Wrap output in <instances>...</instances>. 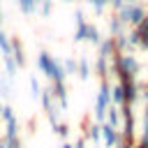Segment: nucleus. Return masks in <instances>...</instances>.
Masks as SVG:
<instances>
[{"instance_id":"nucleus-8","label":"nucleus","mask_w":148,"mask_h":148,"mask_svg":"<svg viewBox=\"0 0 148 148\" xmlns=\"http://www.w3.org/2000/svg\"><path fill=\"white\" fill-rule=\"evenodd\" d=\"M74 21H76V30H74V42H83L88 23H86V18H83V12H81V9H76V12H74Z\"/></svg>"},{"instance_id":"nucleus-37","label":"nucleus","mask_w":148,"mask_h":148,"mask_svg":"<svg viewBox=\"0 0 148 148\" xmlns=\"http://www.w3.org/2000/svg\"><path fill=\"white\" fill-rule=\"evenodd\" d=\"M125 5H139V0H123Z\"/></svg>"},{"instance_id":"nucleus-16","label":"nucleus","mask_w":148,"mask_h":148,"mask_svg":"<svg viewBox=\"0 0 148 148\" xmlns=\"http://www.w3.org/2000/svg\"><path fill=\"white\" fill-rule=\"evenodd\" d=\"M113 49H116V53H127L130 51L127 49V32H120V35L113 37Z\"/></svg>"},{"instance_id":"nucleus-35","label":"nucleus","mask_w":148,"mask_h":148,"mask_svg":"<svg viewBox=\"0 0 148 148\" xmlns=\"http://www.w3.org/2000/svg\"><path fill=\"white\" fill-rule=\"evenodd\" d=\"M143 130H148V102L143 106Z\"/></svg>"},{"instance_id":"nucleus-24","label":"nucleus","mask_w":148,"mask_h":148,"mask_svg":"<svg viewBox=\"0 0 148 148\" xmlns=\"http://www.w3.org/2000/svg\"><path fill=\"white\" fill-rule=\"evenodd\" d=\"M86 136L92 141V143H97L102 136H99V125H88V130H86Z\"/></svg>"},{"instance_id":"nucleus-34","label":"nucleus","mask_w":148,"mask_h":148,"mask_svg":"<svg viewBox=\"0 0 148 148\" xmlns=\"http://www.w3.org/2000/svg\"><path fill=\"white\" fill-rule=\"evenodd\" d=\"M109 5H111V7L116 9V12H118V9H120V7L125 5V2H123V0H109Z\"/></svg>"},{"instance_id":"nucleus-46","label":"nucleus","mask_w":148,"mask_h":148,"mask_svg":"<svg viewBox=\"0 0 148 148\" xmlns=\"http://www.w3.org/2000/svg\"><path fill=\"white\" fill-rule=\"evenodd\" d=\"M0 109H2V104H0Z\"/></svg>"},{"instance_id":"nucleus-33","label":"nucleus","mask_w":148,"mask_h":148,"mask_svg":"<svg viewBox=\"0 0 148 148\" xmlns=\"http://www.w3.org/2000/svg\"><path fill=\"white\" fill-rule=\"evenodd\" d=\"M139 146H141V148H148V130H143V134H141V141H139Z\"/></svg>"},{"instance_id":"nucleus-12","label":"nucleus","mask_w":148,"mask_h":148,"mask_svg":"<svg viewBox=\"0 0 148 148\" xmlns=\"http://www.w3.org/2000/svg\"><path fill=\"white\" fill-rule=\"evenodd\" d=\"M76 74H79L83 81H88V79H90L92 69H90V60H88V58H81V60H76Z\"/></svg>"},{"instance_id":"nucleus-26","label":"nucleus","mask_w":148,"mask_h":148,"mask_svg":"<svg viewBox=\"0 0 148 148\" xmlns=\"http://www.w3.org/2000/svg\"><path fill=\"white\" fill-rule=\"evenodd\" d=\"M53 132H56L58 136L65 139V136L69 134V125H65V123H56V125H53Z\"/></svg>"},{"instance_id":"nucleus-42","label":"nucleus","mask_w":148,"mask_h":148,"mask_svg":"<svg viewBox=\"0 0 148 148\" xmlns=\"http://www.w3.org/2000/svg\"><path fill=\"white\" fill-rule=\"evenodd\" d=\"M39 2H42V0H35V5H39Z\"/></svg>"},{"instance_id":"nucleus-28","label":"nucleus","mask_w":148,"mask_h":148,"mask_svg":"<svg viewBox=\"0 0 148 148\" xmlns=\"http://www.w3.org/2000/svg\"><path fill=\"white\" fill-rule=\"evenodd\" d=\"M9 92H12V88H9V83H7V79L0 74V97H9Z\"/></svg>"},{"instance_id":"nucleus-15","label":"nucleus","mask_w":148,"mask_h":148,"mask_svg":"<svg viewBox=\"0 0 148 148\" xmlns=\"http://www.w3.org/2000/svg\"><path fill=\"white\" fill-rule=\"evenodd\" d=\"M86 42H90L92 46H97L99 42H102V37H99V30L92 25V23H88V28H86V37H83Z\"/></svg>"},{"instance_id":"nucleus-20","label":"nucleus","mask_w":148,"mask_h":148,"mask_svg":"<svg viewBox=\"0 0 148 148\" xmlns=\"http://www.w3.org/2000/svg\"><path fill=\"white\" fill-rule=\"evenodd\" d=\"M16 2H18V9H21L25 16H30V14H35V12H37L35 0H16Z\"/></svg>"},{"instance_id":"nucleus-22","label":"nucleus","mask_w":148,"mask_h":148,"mask_svg":"<svg viewBox=\"0 0 148 148\" xmlns=\"http://www.w3.org/2000/svg\"><path fill=\"white\" fill-rule=\"evenodd\" d=\"M39 95H42V86L37 83V76H30V97L37 102V99H39Z\"/></svg>"},{"instance_id":"nucleus-19","label":"nucleus","mask_w":148,"mask_h":148,"mask_svg":"<svg viewBox=\"0 0 148 148\" xmlns=\"http://www.w3.org/2000/svg\"><path fill=\"white\" fill-rule=\"evenodd\" d=\"M2 62H5V69H7V79H14L16 72H18V67H16V62L12 60V56H2Z\"/></svg>"},{"instance_id":"nucleus-29","label":"nucleus","mask_w":148,"mask_h":148,"mask_svg":"<svg viewBox=\"0 0 148 148\" xmlns=\"http://www.w3.org/2000/svg\"><path fill=\"white\" fill-rule=\"evenodd\" d=\"M39 5H42V16H49L53 12V0H42Z\"/></svg>"},{"instance_id":"nucleus-5","label":"nucleus","mask_w":148,"mask_h":148,"mask_svg":"<svg viewBox=\"0 0 148 148\" xmlns=\"http://www.w3.org/2000/svg\"><path fill=\"white\" fill-rule=\"evenodd\" d=\"M51 95H53V99H58L60 109H67V106H69V97H67L65 83H53V86H51Z\"/></svg>"},{"instance_id":"nucleus-44","label":"nucleus","mask_w":148,"mask_h":148,"mask_svg":"<svg viewBox=\"0 0 148 148\" xmlns=\"http://www.w3.org/2000/svg\"><path fill=\"white\" fill-rule=\"evenodd\" d=\"M134 148H141V146H134Z\"/></svg>"},{"instance_id":"nucleus-23","label":"nucleus","mask_w":148,"mask_h":148,"mask_svg":"<svg viewBox=\"0 0 148 148\" xmlns=\"http://www.w3.org/2000/svg\"><path fill=\"white\" fill-rule=\"evenodd\" d=\"M0 51H2V56H9L12 53V42H9V37L0 30Z\"/></svg>"},{"instance_id":"nucleus-2","label":"nucleus","mask_w":148,"mask_h":148,"mask_svg":"<svg viewBox=\"0 0 148 148\" xmlns=\"http://www.w3.org/2000/svg\"><path fill=\"white\" fill-rule=\"evenodd\" d=\"M118 67H120L125 74H130V76H134V74L141 72V62H139L136 56H132V53H118Z\"/></svg>"},{"instance_id":"nucleus-21","label":"nucleus","mask_w":148,"mask_h":148,"mask_svg":"<svg viewBox=\"0 0 148 148\" xmlns=\"http://www.w3.org/2000/svg\"><path fill=\"white\" fill-rule=\"evenodd\" d=\"M123 28H125V25H123V23H120V21H118L116 16H111V18H109V32H111V37H116V35L125 32Z\"/></svg>"},{"instance_id":"nucleus-4","label":"nucleus","mask_w":148,"mask_h":148,"mask_svg":"<svg viewBox=\"0 0 148 148\" xmlns=\"http://www.w3.org/2000/svg\"><path fill=\"white\" fill-rule=\"evenodd\" d=\"M120 86H123V99H125V104L132 106L139 99V83H136V79L127 81V83H120Z\"/></svg>"},{"instance_id":"nucleus-38","label":"nucleus","mask_w":148,"mask_h":148,"mask_svg":"<svg viewBox=\"0 0 148 148\" xmlns=\"http://www.w3.org/2000/svg\"><path fill=\"white\" fill-rule=\"evenodd\" d=\"M118 148H134V146H130V143H120Z\"/></svg>"},{"instance_id":"nucleus-40","label":"nucleus","mask_w":148,"mask_h":148,"mask_svg":"<svg viewBox=\"0 0 148 148\" xmlns=\"http://www.w3.org/2000/svg\"><path fill=\"white\" fill-rule=\"evenodd\" d=\"M0 23H2V7H0Z\"/></svg>"},{"instance_id":"nucleus-36","label":"nucleus","mask_w":148,"mask_h":148,"mask_svg":"<svg viewBox=\"0 0 148 148\" xmlns=\"http://www.w3.org/2000/svg\"><path fill=\"white\" fill-rule=\"evenodd\" d=\"M72 148H86V139H76V143Z\"/></svg>"},{"instance_id":"nucleus-47","label":"nucleus","mask_w":148,"mask_h":148,"mask_svg":"<svg viewBox=\"0 0 148 148\" xmlns=\"http://www.w3.org/2000/svg\"><path fill=\"white\" fill-rule=\"evenodd\" d=\"M86 2H90V0H86Z\"/></svg>"},{"instance_id":"nucleus-27","label":"nucleus","mask_w":148,"mask_h":148,"mask_svg":"<svg viewBox=\"0 0 148 148\" xmlns=\"http://www.w3.org/2000/svg\"><path fill=\"white\" fill-rule=\"evenodd\" d=\"M0 118H2L5 123H7L9 118H14V109H12L9 104H2V109H0Z\"/></svg>"},{"instance_id":"nucleus-32","label":"nucleus","mask_w":148,"mask_h":148,"mask_svg":"<svg viewBox=\"0 0 148 148\" xmlns=\"http://www.w3.org/2000/svg\"><path fill=\"white\" fill-rule=\"evenodd\" d=\"M5 148H21V139H7Z\"/></svg>"},{"instance_id":"nucleus-7","label":"nucleus","mask_w":148,"mask_h":148,"mask_svg":"<svg viewBox=\"0 0 148 148\" xmlns=\"http://www.w3.org/2000/svg\"><path fill=\"white\" fill-rule=\"evenodd\" d=\"M143 18H146V7H143V5H130L127 25H139Z\"/></svg>"},{"instance_id":"nucleus-1","label":"nucleus","mask_w":148,"mask_h":148,"mask_svg":"<svg viewBox=\"0 0 148 148\" xmlns=\"http://www.w3.org/2000/svg\"><path fill=\"white\" fill-rule=\"evenodd\" d=\"M109 104H111V86H109L106 79H102L99 92H97V99H95V120L97 123H104V116H106Z\"/></svg>"},{"instance_id":"nucleus-10","label":"nucleus","mask_w":148,"mask_h":148,"mask_svg":"<svg viewBox=\"0 0 148 148\" xmlns=\"http://www.w3.org/2000/svg\"><path fill=\"white\" fill-rule=\"evenodd\" d=\"M51 62H53V56L46 53V51H39V56H37V69H39L42 74L49 76V72H51Z\"/></svg>"},{"instance_id":"nucleus-31","label":"nucleus","mask_w":148,"mask_h":148,"mask_svg":"<svg viewBox=\"0 0 148 148\" xmlns=\"http://www.w3.org/2000/svg\"><path fill=\"white\" fill-rule=\"evenodd\" d=\"M90 5H92V9H95L97 14H102V12H104V7H106V2H104V0H90Z\"/></svg>"},{"instance_id":"nucleus-45","label":"nucleus","mask_w":148,"mask_h":148,"mask_svg":"<svg viewBox=\"0 0 148 148\" xmlns=\"http://www.w3.org/2000/svg\"><path fill=\"white\" fill-rule=\"evenodd\" d=\"M104 2H106V5H109V0H104Z\"/></svg>"},{"instance_id":"nucleus-14","label":"nucleus","mask_w":148,"mask_h":148,"mask_svg":"<svg viewBox=\"0 0 148 148\" xmlns=\"http://www.w3.org/2000/svg\"><path fill=\"white\" fill-rule=\"evenodd\" d=\"M7 139H18V120L16 116L7 120V127H5V141Z\"/></svg>"},{"instance_id":"nucleus-13","label":"nucleus","mask_w":148,"mask_h":148,"mask_svg":"<svg viewBox=\"0 0 148 148\" xmlns=\"http://www.w3.org/2000/svg\"><path fill=\"white\" fill-rule=\"evenodd\" d=\"M95 74H99L102 79H106L109 76V72H111V67H109V58H99L97 56V60H95Z\"/></svg>"},{"instance_id":"nucleus-39","label":"nucleus","mask_w":148,"mask_h":148,"mask_svg":"<svg viewBox=\"0 0 148 148\" xmlns=\"http://www.w3.org/2000/svg\"><path fill=\"white\" fill-rule=\"evenodd\" d=\"M62 148H72V143H62Z\"/></svg>"},{"instance_id":"nucleus-30","label":"nucleus","mask_w":148,"mask_h":148,"mask_svg":"<svg viewBox=\"0 0 148 148\" xmlns=\"http://www.w3.org/2000/svg\"><path fill=\"white\" fill-rule=\"evenodd\" d=\"M136 44H139V37H136V32H134V30H132V32H127V49H134ZM127 53H130V51H127Z\"/></svg>"},{"instance_id":"nucleus-43","label":"nucleus","mask_w":148,"mask_h":148,"mask_svg":"<svg viewBox=\"0 0 148 148\" xmlns=\"http://www.w3.org/2000/svg\"><path fill=\"white\" fill-rule=\"evenodd\" d=\"M65 2H72V0H65Z\"/></svg>"},{"instance_id":"nucleus-25","label":"nucleus","mask_w":148,"mask_h":148,"mask_svg":"<svg viewBox=\"0 0 148 148\" xmlns=\"http://www.w3.org/2000/svg\"><path fill=\"white\" fill-rule=\"evenodd\" d=\"M62 72H65V76H67V74H76V60H74V58H67V60L62 62Z\"/></svg>"},{"instance_id":"nucleus-17","label":"nucleus","mask_w":148,"mask_h":148,"mask_svg":"<svg viewBox=\"0 0 148 148\" xmlns=\"http://www.w3.org/2000/svg\"><path fill=\"white\" fill-rule=\"evenodd\" d=\"M111 104H113V106H123V104H125V99H123V86H120V83H116V86L111 88Z\"/></svg>"},{"instance_id":"nucleus-6","label":"nucleus","mask_w":148,"mask_h":148,"mask_svg":"<svg viewBox=\"0 0 148 148\" xmlns=\"http://www.w3.org/2000/svg\"><path fill=\"white\" fill-rule=\"evenodd\" d=\"M12 42V60L16 62V67H25V51H23V44L18 39H9Z\"/></svg>"},{"instance_id":"nucleus-11","label":"nucleus","mask_w":148,"mask_h":148,"mask_svg":"<svg viewBox=\"0 0 148 148\" xmlns=\"http://www.w3.org/2000/svg\"><path fill=\"white\" fill-rule=\"evenodd\" d=\"M97 46H99V58H111V56L116 53V49H113V37L102 39Z\"/></svg>"},{"instance_id":"nucleus-9","label":"nucleus","mask_w":148,"mask_h":148,"mask_svg":"<svg viewBox=\"0 0 148 148\" xmlns=\"http://www.w3.org/2000/svg\"><path fill=\"white\" fill-rule=\"evenodd\" d=\"M104 123H106V125H111L113 130H118V127H120L123 118H120V111H118V106L109 104V109H106V116H104Z\"/></svg>"},{"instance_id":"nucleus-3","label":"nucleus","mask_w":148,"mask_h":148,"mask_svg":"<svg viewBox=\"0 0 148 148\" xmlns=\"http://www.w3.org/2000/svg\"><path fill=\"white\" fill-rule=\"evenodd\" d=\"M99 141H104V148H118L123 141H120V134H118V130H113L111 125H106V123H102L99 125Z\"/></svg>"},{"instance_id":"nucleus-41","label":"nucleus","mask_w":148,"mask_h":148,"mask_svg":"<svg viewBox=\"0 0 148 148\" xmlns=\"http://www.w3.org/2000/svg\"><path fill=\"white\" fill-rule=\"evenodd\" d=\"M0 148H5V141H0Z\"/></svg>"},{"instance_id":"nucleus-18","label":"nucleus","mask_w":148,"mask_h":148,"mask_svg":"<svg viewBox=\"0 0 148 148\" xmlns=\"http://www.w3.org/2000/svg\"><path fill=\"white\" fill-rule=\"evenodd\" d=\"M39 102H42V106H44V111L49 113L51 109H53V95H51V88H42V95H39Z\"/></svg>"}]
</instances>
